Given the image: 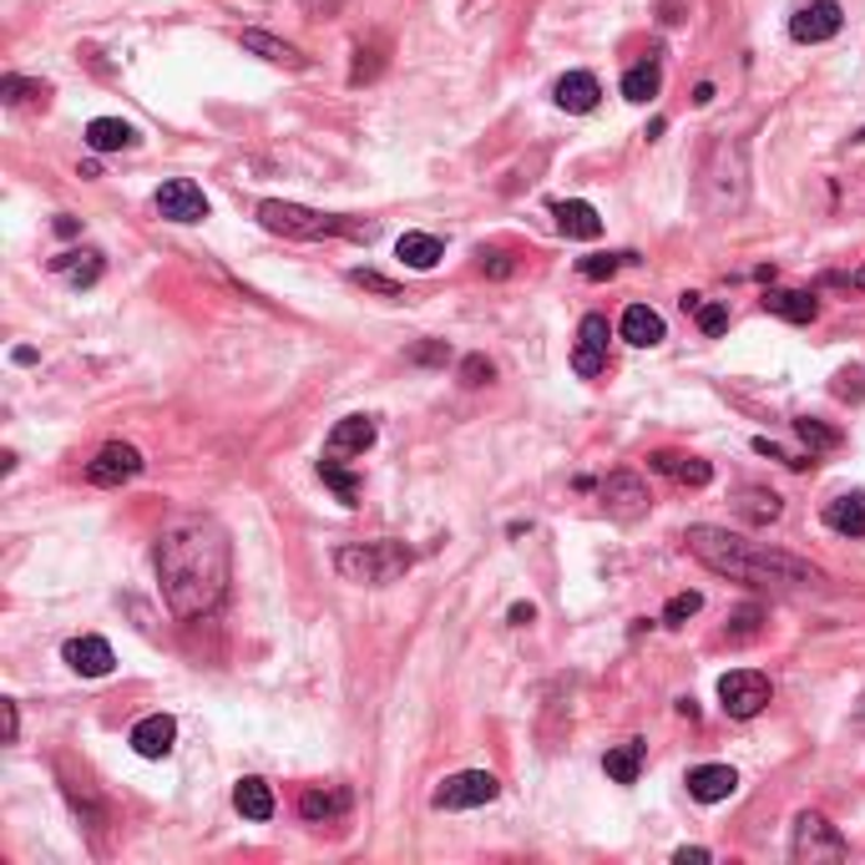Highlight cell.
Listing matches in <instances>:
<instances>
[{
  "mask_svg": "<svg viewBox=\"0 0 865 865\" xmlns=\"http://www.w3.org/2000/svg\"><path fill=\"white\" fill-rule=\"evenodd\" d=\"M152 567L172 618H182V623L208 618L223 602V592H229V567H233L229 531L208 517L178 521V527H168L157 537Z\"/></svg>",
  "mask_w": 865,
  "mask_h": 865,
  "instance_id": "6da1fadb",
  "label": "cell"
},
{
  "mask_svg": "<svg viewBox=\"0 0 865 865\" xmlns=\"http://www.w3.org/2000/svg\"><path fill=\"white\" fill-rule=\"evenodd\" d=\"M684 541L709 572L739 577V582H764V588H820L825 582V572L815 562L780 552L769 541H749L729 527H688Z\"/></svg>",
  "mask_w": 865,
  "mask_h": 865,
  "instance_id": "7a4b0ae2",
  "label": "cell"
},
{
  "mask_svg": "<svg viewBox=\"0 0 865 865\" xmlns=\"http://www.w3.org/2000/svg\"><path fill=\"white\" fill-rule=\"evenodd\" d=\"M749 192V152L745 143H714V152L704 157V172H698V208L709 218H729L745 208Z\"/></svg>",
  "mask_w": 865,
  "mask_h": 865,
  "instance_id": "3957f363",
  "label": "cell"
},
{
  "mask_svg": "<svg viewBox=\"0 0 865 865\" xmlns=\"http://www.w3.org/2000/svg\"><path fill=\"white\" fill-rule=\"evenodd\" d=\"M259 223H264L268 233H284V239H365V243H370L375 233H380V223H360V218L319 213V208L284 203V198H268V203H259Z\"/></svg>",
  "mask_w": 865,
  "mask_h": 865,
  "instance_id": "277c9868",
  "label": "cell"
},
{
  "mask_svg": "<svg viewBox=\"0 0 865 865\" xmlns=\"http://www.w3.org/2000/svg\"><path fill=\"white\" fill-rule=\"evenodd\" d=\"M415 552H410L405 541H349L335 552V572L345 582H360V588H384V582H395V577L410 572Z\"/></svg>",
  "mask_w": 865,
  "mask_h": 865,
  "instance_id": "5b68a950",
  "label": "cell"
},
{
  "mask_svg": "<svg viewBox=\"0 0 865 865\" xmlns=\"http://www.w3.org/2000/svg\"><path fill=\"white\" fill-rule=\"evenodd\" d=\"M790 855H794L800 865H815V861H845V855H851V845H845V835H841L835 825H830L825 815L805 810V815L794 820Z\"/></svg>",
  "mask_w": 865,
  "mask_h": 865,
  "instance_id": "8992f818",
  "label": "cell"
},
{
  "mask_svg": "<svg viewBox=\"0 0 865 865\" xmlns=\"http://www.w3.org/2000/svg\"><path fill=\"white\" fill-rule=\"evenodd\" d=\"M719 704L729 719H755L769 704V678L759 668H734L719 678Z\"/></svg>",
  "mask_w": 865,
  "mask_h": 865,
  "instance_id": "52a82bcc",
  "label": "cell"
},
{
  "mask_svg": "<svg viewBox=\"0 0 865 865\" xmlns=\"http://www.w3.org/2000/svg\"><path fill=\"white\" fill-rule=\"evenodd\" d=\"M496 794H502L496 774H486V769H466V774H451V780L431 794V805L435 810H476V805H492Z\"/></svg>",
  "mask_w": 865,
  "mask_h": 865,
  "instance_id": "ba28073f",
  "label": "cell"
},
{
  "mask_svg": "<svg viewBox=\"0 0 865 865\" xmlns=\"http://www.w3.org/2000/svg\"><path fill=\"white\" fill-rule=\"evenodd\" d=\"M841 25H845L841 0H805V6L790 15V36L800 41V46H820V41L841 36Z\"/></svg>",
  "mask_w": 865,
  "mask_h": 865,
  "instance_id": "9c48e42d",
  "label": "cell"
},
{
  "mask_svg": "<svg viewBox=\"0 0 865 865\" xmlns=\"http://www.w3.org/2000/svg\"><path fill=\"white\" fill-rule=\"evenodd\" d=\"M137 471H143V451L127 441H107L92 456V466H86V481H92V486H122V481H133Z\"/></svg>",
  "mask_w": 865,
  "mask_h": 865,
  "instance_id": "30bf717a",
  "label": "cell"
},
{
  "mask_svg": "<svg viewBox=\"0 0 865 865\" xmlns=\"http://www.w3.org/2000/svg\"><path fill=\"white\" fill-rule=\"evenodd\" d=\"M608 319L602 314H588L582 319V329H577V349H572V370L582 375V380H598L602 370H608Z\"/></svg>",
  "mask_w": 865,
  "mask_h": 865,
  "instance_id": "8fae6325",
  "label": "cell"
},
{
  "mask_svg": "<svg viewBox=\"0 0 865 865\" xmlns=\"http://www.w3.org/2000/svg\"><path fill=\"white\" fill-rule=\"evenodd\" d=\"M157 213L172 218V223H203V218H208V198H203L198 182L172 178V182L157 188Z\"/></svg>",
  "mask_w": 865,
  "mask_h": 865,
  "instance_id": "7c38bea8",
  "label": "cell"
},
{
  "mask_svg": "<svg viewBox=\"0 0 865 865\" xmlns=\"http://www.w3.org/2000/svg\"><path fill=\"white\" fill-rule=\"evenodd\" d=\"M602 492V502H608V511L613 517H623V521H633V517H643L648 511V486L633 476V471H613V476L598 486Z\"/></svg>",
  "mask_w": 865,
  "mask_h": 865,
  "instance_id": "4fadbf2b",
  "label": "cell"
},
{
  "mask_svg": "<svg viewBox=\"0 0 865 865\" xmlns=\"http://www.w3.org/2000/svg\"><path fill=\"white\" fill-rule=\"evenodd\" d=\"M61 658L72 663L82 678H107L112 663H117V653H112L107 637H92V633H86V637H72V643L61 648Z\"/></svg>",
  "mask_w": 865,
  "mask_h": 865,
  "instance_id": "5bb4252c",
  "label": "cell"
},
{
  "mask_svg": "<svg viewBox=\"0 0 865 865\" xmlns=\"http://www.w3.org/2000/svg\"><path fill=\"white\" fill-rule=\"evenodd\" d=\"M734 790H739V774H734L729 764H698V769H688V794H694L698 805H719V800H729Z\"/></svg>",
  "mask_w": 865,
  "mask_h": 865,
  "instance_id": "9a60e30c",
  "label": "cell"
},
{
  "mask_svg": "<svg viewBox=\"0 0 865 865\" xmlns=\"http://www.w3.org/2000/svg\"><path fill=\"white\" fill-rule=\"evenodd\" d=\"M172 739H178V724H172V714H147V719L133 729V749L143 759H168L172 755Z\"/></svg>",
  "mask_w": 865,
  "mask_h": 865,
  "instance_id": "2e32d148",
  "label": "cell"
},
{
  "mask_svg": "<svg viewBox=\"0 0 865 865\" xmlns=\"http://www.w3.org/2000/svg\"><path fill=\"white\" fill-rule=\"evenodd\" d=\"M598 96H602V86H598V76H592V72H567L562 82L552 86V102L562 112H572V117H582V112L598 107Z\"/></svg>",
  "mask_w": 865,
  "mask_h": 865,
  "instance_id": "e0dca14e",
  "label": "cell"
},
{
  "mask_svg": "<svg viewBox=\"0 0 865 865\" xmlns=\"http://www.w3.org/2000/svg\"><path fill=\"white\" fill-rule=\"evenodd\" d=\"M375 421L370 415H345V421L335 425V431H329V456H360V451H370L375 445Z\"/></svg>",
  "mask_w": 865,
  "mask_h": 865,
  "instance_id": "ac0fdd59",
  "label": "cell"
},
{
  "mask_svg": "<svg viewBox=\"0 0 865 865\" xmlns=\"http://www.w3.org/2000/svg\"><path fill=\"white\" fill-rule=\"evenodd\" d=\"M239 41H243V51H253V56L274 61V66H288V72H304V66H309V56H304L299 46H288V41L268 36V31H243Z\"/></svg>",
  "mask_w": 865,
  "mask_h": 865,
  "instance_id": "d6986e66",
  "label": "cell"
},
{
  "mask_svg": "<svg viewBox=\"0 0 865 865\" xmlns=\"http://www.w3.org/2000/svg\"><path fill=\"white\" fill-rule=\"evenodd\" d=\"M734 511L749 521V527H769V521H780L784 502L769 486H739V496H734Z\"/></svg>",
  "mask_w": 865,
  "mask_h": 865,
  "instance_id": "ffe728a7",
  "label": "cell"
},
{
  "mask_svg": "<svg viewBox=\"0 0 865 865\" xmlns=\"http://www.w3.org/2000/svg\"><path fill=\"white\" fill-rule=\"evenodd\" d=\"M623 339L627 345H637V349H653V345H663V314L658 309H648V304H627L623 309Z\"/></svg>",
  "mask_w": 865,
  "mask_h": 865,
  "instance_id": "44dd1931",
  "label": "cell"
},
{
  "mask_svg": "<svg viewBox=\"0 0 865 865\" xmlns=\"http://www.w3.org/2000/svg\"><path fill=\"white\" fill-rule=\"evenodd\" d=\"M653 471H663V476L684 481V486H709L714 481V466L698 456H684V451H653Z\"/></svg>",
  "mask_w": 865,
  "mask_h": 865,
  "instance_id": "7402d4cb",
  "label": "cell"
},
{
  "mask_svg": "<svg viewBox=\"0 0 865 865\" xmlns=\"http://www.w3.org/2000/svg\"><path fill=\"white\" fill-rule=\"evenodd\" d=\"M86 147L92 152H122V147H137V127L122 117H96L86 122Z\"/></svg>",
  "mask_w": 865,
  "mask_h": 865,
  "instance_id": "603a6c76",
  "label": "cell"
},
{
  "mask_svg": "<svg viewBox=\"0 0 865 865\" xmlns=\"http://www.w3.org/2000/svg\"><path fill=\"white\" fill-rule=\"evenodd\" d=\"M825 527L841 537H865V492H845L825 506Z\"/></svg>",
  "mask_w": 865,
  "mask_h": 865,
  "instance_id": "cb8c5ba5",
  "label": "cell"
},
{
  "mask_svg": "<svg viewBox=\"0 0 865 865\" xmlns=\"http://www.w3.org/2000/svg\"><path fill=\"white\" fill-rule=\"evenodd\" d=\"M395 253L405 259V268H415V274H431V268L445 259V243L435 239V233H400Z\"/></svg>",
  "mask_w": 865,
  "mask_h": 865,
  "instance_id": "d4e9b609",
  "label": "cell"
},
{
  "mask_svg": "<svg viewBox=\"0 0 865 865\" xmlns=\"http://www.w3.org/2000/svg\"><path fill=\"white\" fill-rule=\"evenodd\" d=\"M764 314H780V319H790V325H810V319L820 314V304H815V294H800V288H769Z\"/></svg>",
  "mask_w": 865,
  "mask_h": 865,
  "instance_id": "484cf974",
  "label": "cell"
},
{
  "mask_svg": "<svg viewBox=\"0 0 865 865\" xmlns=\"http://www.w3.org/2000/svg\"><path fill=\"white\" fill-rule=\"evenodd\" d=\"M557 229L567 233V239H598L602 233V218L592 203H582V198H572V203H557Z\"/></svg>",
  "mask_w": 865,
  "mask_h": 865,
  "instance_id": "4316f807",
  "label": "cell"
},
{
  "mask_svg": "<svg viewBox=\"0 0 865 865\" xmlns=\"http://www.w3.org/2000/svg\"><path fill=\"white\" fill-rule=\"evenodd\" d=\"M643 755H648L643 739H627V745L608 749V759H602L608 780H613V784H637V774H643Z\"/></svg>",
  "mask_w": 865,
  "mask_h": 865,
  "instance_id": "83f0119b",
  "label": "cell"
},
{
  "mask_svg": "<svg viewBox=\"0 0 865 865\" xmlns=\"http://www.w3.org/2000/svg\"><path fill=\"white\" fill-rule=\"evenodd\" d=\"M233 805H239V815L243 820H274V790H268L264 780H243L239 790H233Z\"/></svg>",
  "mask_w": 865,
  "mask_h": 865,
  "instance_id": "f1b7e54d",
  "label": "cell"
},
{
  "mask_svg": "<svg viewBox=\"0 0 865 865\" xmlns=\"http://www.w3.org/2000/svg\"><path fill=\"white\" fill-rule=\"evenodd\" d=\"M51 274H66L72 278L76 288H86V284H96V278H102V253H56V259H51Z\"/></svg>",
  "mask_w": 865,
  "mask_h": 865,
  "instance_id": "f546056e",
  "label": "cell"
},
{
  "mask_svg": "<svg viewBox=\"0 0 865 865\" xmlns=\"http://www.w3.org/2000/svg\"><path fill=\"white\" fill-rule=\"evenodd\" d=\"M658 92H663L658 61H637V66H627V72H623V96H627V102H653Z\"/></svg>",
  "mask_w": 865,
  "mask_h": 865,
  "instance_id": "4dcf8cb0",
  "label": "cell"
},
{
  "mask_svg": "<svg viewBox=\"0 0 865 865\" xmlns=\"http://www.w3.org/2000/svg\"><path fill=\"white\" fill-rule=\"evenodd\" d=\"M339 810H345V794H335V790H304L299 794V815L309 820V825H325Z\"/></svg>",
  "mask_w": 865,
  "mask_h": 865,
  "instance_id": "1f68e13d",
  "label": "cell"
},
{
  "mask_svg": "<svg viewBox=\"0 0 865 865\" xmlns=\"http://www.w3.org/2000/svg\"><path fill=\"white\" fill-rule=\"evenodd\" d=\"M46 102L51 96V86L46 82H25V76H15V72H6L0 76V102H6V107H25V102Z\"/></svg>",
  "mask_w": 865,
  "mask_h": 865,
  "instance_id": "d6a6232c",
  "label": "cell"
},
{
  "mask_svg": "<svg viewBox=\"0 0 865 865\" xmlns=\"http://www.w3.org/2000/svg\"><path fill=\"white\" fill-rule=\"evenodd\" d=\"M319 481H325V486H329V492H335L345 506L360 502V476H349V471L339 466V461H319Z\"/></svg>",
  "mask_w": 865,
  "mask_h": 865,
  "instance_id": "836d02e7",
  "label": "cell"
},
{
  "mask_svg": "<svg viewBox=\"0 0 865 865\" xmlns=\"http://www.w3.org/2000/svg\"><path fill=\"white\" fill-rule=\"evenodd\" d=\"M794 435L810 445V456H815V451H835V445L845 441L841 431H830L825 421H810V415H800V421H794Z\"/></svg>",
  "mask_w": 865,
  "mask_h": 865,
  "instance_id": "e575fe53",
  "label": "cell"
},
{
  "mask_svg": "<svg viewBox=\"0 0 865 865\" xmlns=\"http://www.w3.org/2000/svg\"><path fill=\"white\" fill-rule=\"evenodd\" d=\"M623 264H633V253H592V259L577 264V274L582 278H613Z\"/></svg>",
  "mask_w": 865,
  "mask_h": 865,
  "instance_id": "d590c367",
  "label": "cell"
},
{
  "mask_svg": "<svg viewBox=\"0 0 865 865\" xmlns=\"http://www.w3.org/2000/svg\"><path fill=\"white\" fill-rule=\"evenodd\" d=\"M349 284L370 288V294H380V299H400V284H395V278L375 274V268H349Z\"/></svg>",
  "mask_w": 865,
  "mask_h": 865,
  "instance_id": "8d00e7d4",
  "label": "cell"
},
{
  "mask_svg": "<svg viewBox=\"0 0 865 865\" xmlns=\"http://www.w3.org/2000/svg\"><path fill=\"white\" fill-rule=\"evenodd\" d=\"M698 608H704V598H698V592H678V598H668V608H663V623H668V627H684L688 618L698 613Z\"/></svg>",
  "mask_w": 865,
  "mask_h": 865,
  "instance_id": "74e56055",
  "label": "cell"
},
{
  "mask_svg": "<svg viewBox=\"0 0 865 865\" xmlns=\"http://www.w3.org/2000/svg\"><path fill=\"white\" fill-rule=\"evenodd\" d=\"M694 319H698V329H704V335H724V329H729V309H724V304H714V299H704L694 309Z\"/></svg>",
  "mask_w": 865,
  "mask_h": 865,
  "instance_id": "f35d334b",
  "label": "cell"
},
{
  "mask_svg": "<svg viewBox=\"0 0 865 865\" xmlns=\"http://www.w3.org/2000/svg\"><path fill=\"white\" fill-rule=\"evenodd\" d=\"M492 360H486V355H466V360H461V384H471V390H476V384H486L492 380Z\"/></svg>",
  "mask_w": 865,
  "mask_h": 865,
  "instance_id": "ab89813d",
  "label": "cell"
},
{
  "mask_svg": "<svg viewBox=\"0 0 865 865\" xmlns=\"http://www.w3.org/2000/svg\"><path fill=\"white\" fill-rule=\"evenodd\" d=\"M410 360L415 365H445L451 360V345H445V339H425V345L410 349Z\"/></svg>",
  "mask_w": 865,
  "mask_h": 865,
  "instance_id": "60d3db41",
  "label": "cell"
},
{
  "mask_svg": "<svg viewBox=\"0 0 865 865\" xmlns=\"http://www.w3.org/2000/svg\"><path fill=\"white\" fill-rule=\"evenodd\" d=\"M835 395H841V400H861L865 395L861 370H841V375H835Z\"/></svg>",
  "mask_w": 865,
  "mask_h": 865,
  "instance_id": "b9f144b4",
  "label": "cell"
},
{
  "mask_svg": "<svg viewBox=\"0 0 865 865\" xmlns=\"http://www.w3.org/2000/svg\"><path fill=\"white\" fill-rule=\"evenodd\" d=\"M481 268H486L492 278H506L511 274V259H506V253H481Z\"/></svg>",
  "mask_w": 865,
  "mask_h": 865,
  "instance_id": "7bdbcfd3",
  "label": "cell"
},
{
  "mask_svg": "<svg viewBox=\"0 0 865 865\" xmlns=\"http://www.w3.org/2000/svg\"><path fill=\"white\" fill-rule=\"evenodd\" d=\"M0 714H6V745H15V729H21V714H15V698H0Z\"/></svg>",
  "mask_w": 865,
  "mask_h": 865,
  "instance_id": "ee69618b",
  "label": "cell"
},
{
  "mask_svg": "<svg viewBox=\"0 0 865 865\" xmlns=\"http://www.w3.org/2000/svg\"><path fill=\"white\" fill-rule=\"evenodd\" d=\"M734 623H739V627H734V637H749V633H755V623H759V613H755V608H739Z\"/></svg>",
  "mask_w": 865,
  "mask_h": 865,
  "instance_id": "f6af8a7d",
  "label": "cell"
},
{
  "mask_svg": "<svg viewBox=\"0 0 865 865\" xmlns=\"http://www.w3.org/2000/svg\"><path fill=\"white\" fill-rule=\"evenodd\" d=\"M673 861H678V865H704V861H709V851H704V845H684Z\"/></svg>",
  "mask_w": 865,
  "mask_h": 865,
  "instance_id": "bcb514c9",
  "label": "cell"
},
{
  "mask_svg": "<svg viewBox=\"0 0 865 865\" xmlns=\"http://www.w3.org/2000/svg\"><path fill=\"white\" fill-rule=\"evenodd\" d=\"M531 618H537V608H531V602H517V608H511V627H527Z\"/></svg>",
  "mask_w": 865,
  "mask_h": 865,
  "instance_id": "7dc6e473",
  "label": "cell"
},
{
  "mask_svg": "<svg viewBox=\"0 0 865 865\" xmlns=\"http://www.w3.org/2000/svg\"><path fill=\"white\" fill-rule=\"evenodd\" d=\"M694 102H698V107H709V102H714V82H698L694 86Z\"/></svg>",
  "mask_w": 865,
  "mask_h": 865,
  "instance_id": "c3c4849f",
  "label": "cell"
},
{
  "mask_svg": "<svg viewBox=\"0 0 865 865\" xmlns=\"http://www.w3.org/2000/svg\"><path fill=\"white\" fill-rule=\"evenodd\" d=\"M56 233L61 239H72V233H82V223H76V218H56Z\"/></svg>",
  "mask_w": 865,
  "mask_h": 865,
  "instance_id": "681fc988",
  "label": "cell"
},
{
  "mask_svg": "<svg viewBox=\"0 0 865 865\" xmlns=\"http://www.w3.org/2000/svg\"><path fill=\"white\" fill-rule=\"evenodd\" d=\"M841 284H851V288H865V268H855L851 278H841Z\"/></svg>",
  "mask_w": 865,
  "mask_h": 865,
  "instance_id": "f907efd6",
  "label": "cell"
},
{
  "mask_svg": "<svg viewBox=\"0 0 865 865\" xmlns=\"http://www.w3.org/2000/svg\"><path fill=\"white\" fill-rule=\"evenodd\" d=\"M855 719H861V729H865V698H861V714H855Z\"/></svg>",
  "mask_w": 865,
  "mask_h": 865,
  "instance_id": "816d5d0a",
  "label": "cell"
},
{
  "mask_svg": "<svg viewBox=\"0 0 865 865\" xmlns=\"http://www.w3.org/2000/svg\"><path fill=\"white\" fill-rule=\"evenodd\" d=\"M855 143H865V133H861V137H855Z\"/></svg>",
  "mask_w": 865,
  "mask_h": 865,
  "instance_id": "f5cc1de1",
  "label": "cell"
}]
</instances>
